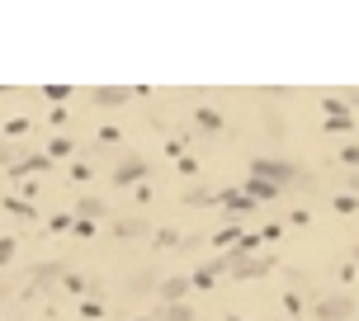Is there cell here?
I'll list each match as a JSON object with an SVG mask.
<instances>
[{
  "label": "cell",
  "mask_w": 359,
  "mask_h": 321,
  "mask_svg": "<svg viewBox=\"0 0 359 321\" xmlns=\"http://www.w3.org/2000/svg\"><path fill=\"white\" fill-rule=\"evenodd\" d=\"M350 312H355L350 298H322V307H317V317H322V321H345Z\"/></svg>",
  "instance_id": "6da1fadb"
}]
</instances>
